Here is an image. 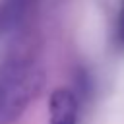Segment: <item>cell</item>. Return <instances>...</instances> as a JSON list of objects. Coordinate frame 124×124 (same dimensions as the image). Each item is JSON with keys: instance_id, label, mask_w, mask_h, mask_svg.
Instances as JSON below:
<instances>
[{"instance_id": "cell-4", "label": "cell", "mask_w": 124, "mask_h": 124, "mask_svg": "<svg viewBox=\"0 0 124 124\" xmlns=\"http://www.w3.org/2000/svg\"><path fill=\"white\" fill-rule=\"evenodd\" d=\"M116 37H118L120 45H124V2H122V6H120L118 19H116Z\"/></svg>"}, {"instance_id": "cell-2", "label": "cell", "mask_w": 124, "mask_h": 124, "mask_svg": "<svg viewBox=\"0 0 124 124\" xmlns=\"http://www.w3.org/2000/svg\"><path fill=\"white\" fill-rule=\"evenodd\" d=\"M78 99L70 89H56L50 95V124H76Z\"/></svg>"}, {"instance_id": "cell-3", "label": "cell", "mask_w": 124, "mask_h": 124, "mask_svg": "<svg viewBox=\"0 0 124 124\" xmlns=\"http://www.w3.org/2000/svg\"><path fill=\"white\" fill-rule=\"evenodd\" d=\"M33 0H6L0 8V29H12L21 23V19L27 16Z\"/></svg>"}, {"instance_id": "cell-1", "label": "cell", "mask_w": 124, "mask_h": 124, "mask_svg": "<svg viewBox=\"0 0 124 124\" xmlns=\"http://www.w3.org/2000/svg\"><path fill=\"white\" fill-rule=\"evenodd\" d=\"M43 83V72L37 64L23 58H12L0 68V124H10L25 110Z\"/></svg>"}]
</instances>
